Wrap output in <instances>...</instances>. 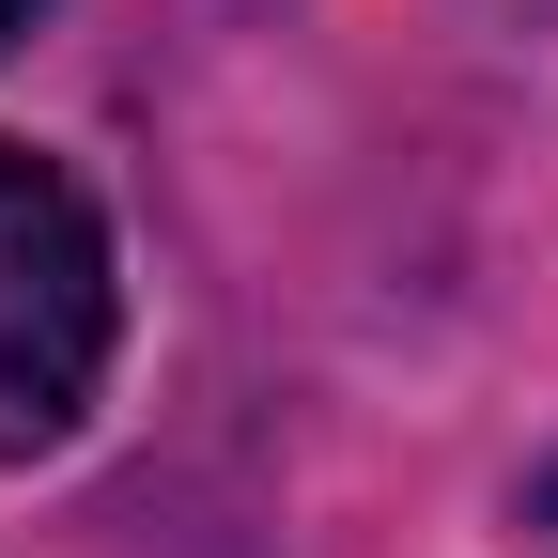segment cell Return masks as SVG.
<instances>
[{
	"label": "cell",
	"instance_id": "1",
	"mask_svg": "<svg viewBox=\"0 0 558 558\" xmlns=\"http://www.w3.org/2000/svg\"><path fill=\"white\" fill-rule=\"evenodd\" d=\"M109 373V233L47 156L0 140V450H62Z\"/></svg>",
	"mask_w": 558,
	"mask_h": 558
},
{
	"label": "cell",
	"instance_id": "2",
	"mask_svg": "<svg viewBox=\"0 0 558 558\" xmlns=\"http://www.w3.org/2000/svg\"><path fill=\"white\" fill-rule=\"evenodd\" d=\"M16 16H32V0H0V32H16Z\"/></svg>",
	"mask_w": 558,
	"mask_h": 558
}]
</instances>
